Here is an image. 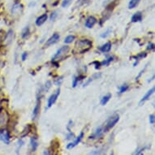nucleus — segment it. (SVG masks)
Segmentation results:
<instances>
[{"label": "nucleus", "instance_id": "2f4dec72", "mask_svg": "<svg viewBox=\"0 0 155 155\" xmlns=\"http://www.w3.org/2000/svg\"><path fill=\"white\" fill-rule=\"evenodd\" d=\"M154 122H155L154 115H149V123H150V124H154Z\"/></svg>", "mask_w": 155, "mask_h": 155}, {"label": "nucleus", "instance_id": "c756f323", "mask_svg": "<svg viewBox=\"0 0 155 155\" xmlns=\"http://www.w3.org/2000/svg\"><path fill=\"white\" fill-rule=\"evenodd\" d=\"M78 82H79V81H78L77 76H75V77L73 78V81H72V87L73 88L76 87V85H77Z\"/></svg>", "mask_w": 155, "mask_h": 155}, {"label": "nucleus", "instance_id": "f3484780", "mask_svg": "<svg viewBox=\"0 0 155 155\" xmlns=\"http://www.w3.org/2000/svg\"><path fill=\"white\" fill-rule=\"evenodd\" d=\"M30 145L32 148V151H36L38 146V143L37 141V138L36 137H32L30 139Z\"/></svg>", "mask_w": 155, "mask_h": 155}, {"label": "nucleus", "instance_id": "6e6552de", "mask_svg": "<svg viewBox=\"0 0 155 155\" xmlns=\"http://www.w3.org/2000/svg\"><path fill=\"white\" fill-rule=\"evenodd\" d=\"M40 110H41V98L37 97V102H36V105H35V107L34 108V111H33V120H34L35 119L37 118L39 113H40Z\"/></svg>", "mask_w": 155, "mask_h": 155}, {"label": "nucleus", "instance_id": "aec40b11", "mask_svg": "<svg viewBox=\"0 0 155 155\" xmlns=\"http://www.w3.org/2000/svg\"><path fill=\"white\" fill-rule=\"evenodd\" d=\"M141 0H130L129 4H128V8L129 9H133L135 8L139 4H140Z\"/></svg>", "mask_w": 155, "mask_h": 155}, {"label": "nucleus", "instance_id": "cd10ccee", "mask_svg": "<svg viewBox=\"0 0 155 155\" xmlns=\"http://www.w3.org/2000/svg\"><path fill=\"white\" fill-rule=\"evenodd\" d=\"M51 87V82L50 81H47L45 84V91H48Z\"/></svg>", "mask_w": 155, "mask_h": 155}, {"label": "nucleus", "instance_id": "393cba45", "mask_svg": "<svg viewBox=\"0 0 155 155\" xmlns=\"http://www.w3.org/2000/svg\"><path fill=\"white\" fill-rule=\"evenodd\" d=\"M146 55H147V54H146L145 52H141V53H139L136 56H135V57L133 58H135L136 60H137V59H141L146 57Z\"/></svg>", "mask_w": 155, "mask_h": 155}, {"label": "nucleus", "instance_id": "9b49d317", "mask_svg": "<svg viewBox=\"0 0 155 155\" xmlns=\"http://www.w3.org/2000/svg\"><path fill=\"white\" fill-rule=\"evenodd\" d=\"M97 23V20L94 16H89L85 20V27L91 29L94 26V24Z\"/></svg>", "mask_w": 155, "mask_h": 155}, {"label": "nucleus", "instance_id": "473e14b6", "mask_svg": "<svg viewBox=\"0 0 155 155\" xmlns=\"http://www.w3.org/2000/svg\"><path fill=\"white\" fill-rule=\"evenodd\" d=\"M111 29H108L106 33H104V34H101V37H102V38H106V37H107L108 36H109V34H110V33H111Z\"/></svg>", "mask_w": 155, "mask_h": 155}, {"label": "nucleus", "instance_id": "ddd939ff", "mask_svg": "<svg viewBox=\"0 0 155 155\" xmlns=\"http://www.w3.org/2000/svg\"><path fill=\"white\" fill-rule=\"evenodd\" d=\"M47 14H43V15H41V16H40L38 17L37 20H36V24H37V26L42 25V24L47 20Z\"/></svg>", "mask_w": 155, "mask_h": 155}, {"label": "nucleus", "instance_id": "f03ea898", "mask_svg": "<svg viewBox=\"0 0 155 155\" xmlns=\"http://www.w3.org/2000/svg\"><path fill=\"white\" fill-rule=\"evenodd\" d=\"M70 51V47L68 46H62L61 48H59L57 51V52L54 54V55L52 58V61H58L59 59H64V56L68 54V52Z\"/></svg>", "mask_w": 155, "mask_h": 155}, {"label": "nucleus", "instance_id": "7c9ffc66", "mask_svg": "<svg viewBox=\"0 0 155 155\" xmlns=\"http://www.w3.org/2000/svg\"><path fill=\"white\" fill-rule=\"evenodd\" d=\"M92 64H95V69H99V68H101V63L100 62H98V61H94V62H93Z\"/></svg>", "mask_w": 155, "mask_h": 155}, {"label": "nucleus", "instance_id": "2eb2a0df", "mask_svg": "<svg viewBox=\"0 0 155 155\" xmlns=\"http://www.w3.org/2000/svg\"><path fill=\"white\" fill-rule=\"evenodd\" d=\"M142 13L141 11H137L132 16H131V22L133 23H136V22H140L142 20Z\"/></svg>", "mask_w": 155, "mask_h": 155}, {"label": "nucleus", "instance_id": "58836bf2", "mask_svg": "<svg viewBox=\"0 0 155 155\" xmlns=\"http://www.w3.org/2000/svg\"><path fill=\"white\" fill-rule=\"evenodd\" d=\"M154 44H149L147 50H154Z\"/></svg>", "mask_w": 155, "mask_h": 155}, {"label": "nucleus", "instance_id": "20e7f679", "mask_svg": "<svg viewBox=\"0 0 155 155\" xmlns=\"http://www.w3.org/2000/svg\"><path fill=\"white\" fill-rule=\"evenodd\" d=\"M8 122V115L7 112L4 110V109H0V130L7 124Z\"/></svg>", "mask_w": 155, "mask_h": 155}, {"label": "nucleus", "instance_id": "4468645a", "mask_svg": "<svg viewBox=\"0 0 155 155\" xmlns=\"http://www.w3.org/2000/svg\"><path fill=\"white\" fill-rule=\"evenodd\" d=\"M14 38V33L13 31L10 29L8 31V33L7 34V37L5 38V44L6 45H10L11 43V41Z\"/></svg>", "mask_w": 155, "mask_h": 155}, {"label": "nucleus", "instance_id": "f8f14e48", "mask_svg": "<svg viewBox=\"0 0 155 155\" xmlns=\"http://www.w3.org/2000/svg\"><path fill=\"white\" fill-rule=\"evenodd\" d=\"M103 132H104V131H103V129H102V127H99V128H98L97 129H96V131H94V133L89 136V139L99 138L100 136H102Z\"/></svg>", "mask_w": 155, "mask_h": 155}, {"label": "nucleus", "instance_id": "c85d7f7f", "mask_svg": "<svg viewBox=\"0 0 155 155\" xmlns=\"http://www.w3.org/2000/svg\"><path fill=\"white\" fill-rule=\"evenodd\" d=\"M57 16H58L57 11H53V12H52V14H51V21H54V20L56 19V17Z\"/></svg>", "mask_w": 155, "mask_h": 155}, {"label": "nucleus", "instance_id": "dca6fc26", "mask_svg": "<svg viewBox=\"0 0 155 155\" xmlns=\"http://www.w3.org/2000/svg\"><path fill=\"white\" fill-rule=\"evenodd\" d=\"M111 42H107V43L104 44L102 46L99 48V50L101 51V52H103V53H106V52H109V51H111Z\"/></svg>", "mask_w": 155, "mask_h": 155}, {"label": "nucleus", "instance_id": "423d86ee", "mask_svg": "<svg viewBox=\"0 0 155 155\" xmlns=\"http://www.w3.org/2000/svg\"><path fill=\"white\" fill-rule=\"evenodd\" d=\"M60 94V89H58L56 90L55 94H53L52 95H51V97L48 99V103H47V107L50 108L52 106V105L54 104V102L57 101L59 96Z\"/></svg>", "mask_w": 155, "mask_h": 155}, {"label": "nucleus", "instance_id": "a878e982", "mask_svg": "<svg viewBox=\"0 0 155 155\" xmlns=\"http://www.w3.org/2000/svg\"><path fill=\"white\" fill-rule=\"evenodd\" d=\"M128 89V84H124L122 85L120 89H119V94H124V92H126Z\"/></svg>", "mask_w": 155, "mask_h": 155}, {"label": "nucleus", "instance_id": "412c9836", "mask_svg": "<svg viewBox=\"0 0 155 155\" xmlns=\"http://www.w3.org/2000/svg\"><path fill=\"white\" fill-rule=\"evenodd\" d=\"M22 7H23V6L21 4H19V3H16V4H14L13 7H12V12L16 13L17 11H20V9H22Z\"/></svg>", "mask_w": 155, "mask_h": 155}, {"label": "nucleus", "instance_id": "a211bd4d", "mask_svg": "<svg viewBox=\"0 0 155 155\" xmlns=\"http://www.w3.org/2000/svg\"><path fill=\"white\" fill-rule=\"evenodd\" d=\"M111 98V94H108L105 95L103 96L101 99V106H105V105H106L108 101H110V99Z\"/></svg>", "mask_w": 155, "mask_h": 155}, {"label": "nucleus", "instance_id": "6ab92c4d", "mask_svg": "<svg viewBox=\"0 0 155 155\" xmlns=\"http://www.w3.org/2000/svg\"><path fill=\"white\" fill-rule=\"evenodd\" d=\"M29 34H30L29 28V26H26V27L23 29L22 33H21V37H22L23 39H26V38L29 36Z\"/></svg>", "mask_w": 155, "mask_h": 155}, {"label": "nucleus", "instance_id": "39448f33", "mask_svg": "<svg viewBox=\"0 0 155 155\" xmlns=\"http://www.w3.org/2000/svg\"><path fill=\"white\" fill-rule=\"evenodd\" d=\"M10 133L7 130L5 129H1L0 130V141L5 143L6 145L10 144Z\"/></svg>", "mask_w": 155, "mask_h": 155}, {"label": "nucleus", "instance_id": "0eeeda50", "mask_svg": "<svg viewBox=\"0 0 155 155\" xmlns=\"http://www.w3.org/2000/svg\"><path fill=\"white\" fill-rule=\"evenodd\" d=\"M59 38H60L59 34L55 33V34H53V35L48 39L47 41L46 42V45H45V46H46V47H48V46H52V45H54V44L57 43L58 41H59Z\"/></svg>", "mask_w": 155, "mask_h": 155}, {"label": "nucleus", "instance_id": "f704fd0d", "mask_svg": "<svg viewBox=\"0 0 155 155\" xmlns=\"http://www.w3.org/2000/svg\"><path fill=\"white\" fill-rule=\"evenodd\" d=\"M62 81H63V77L58 78V80H56L54 83H55V84H56V85H60L61 83H62Z\"/></svg>", "mask_w": 155, "mask_h": 155}, {"label": "nucleus", "instance_id": "5701e85b", "mask_svg": "<svg viewBox=\"0 0 155 155\" xmlns=\"http://www.w3.org/2000/svg\"><path fill=\"white\" fill-rule=\"evenodd\" d=\"M75 36H72V35H70V36H68V37L65 38V40H64V42L67 44H69V43H71L73 41L75 40Z\"/></svg>", "mask_w": 155, "mask_h": 155}, {"label": "nucleus", "instance_id": "e433bc0d", "mask_svg": "<svg viewBox=\"0 0 155 155\" xmlns=\"http://www.w3.org/2000/svg\"><path fill=\"white\" fill-rule=\"evenodd\" d=\"M74 137V134L72 133V132H71V131H69V134H68V136H67V140H70V139L73 138Z\"/></svg>", "mask_w": 155, "mask_h": 155}, {"label": "nucleus", "instance_id": "4be33fe9", "mask_svg": "<svg viewBox=\"0 0 155 155\" xmlns=\"http://www.w3.org/2000/svg\"><path fill=\"white\" fill-rule=\"evenodd\" d=\"M113 59H114V58L113 57H109L108 59H105L104 61H102L101 63V66H108V65L113 61Z\"/></svg>", "mask_w": 155, "mask_h": 155}, {"label": "nucleus", "instance_id": "c9c22d12", "mask_svg": "<svg viewBox=\"0 0 155 155\" xmlns=\"http://www.w3.org/2000/svg\"><path fill=\"white\" fill-rule=\"evenodd\" d=\"M28 57V53L27 52H24L23 54H22V56H21V59H22V61H25L26 60V59Z\"/></svg>", "mask_w": 155, "mask_h": 155}, {"label": "nucleus", "instance_id": "4c0bfd02", "mask_svg": "<svg viewBox=\"0 0 155 155\" xmlns=\"http://www.w3.org/2000/svg\"><path fill=\"white\" fill-rule=\"evenodd\" d=\"M145 68H146V67H145ZM145 69H143V70H141V71H140V73H139L138 76H137L136 77V81H137V80H139V78L141 76V75L143 74V72L145 71Z\"/></svg>", "mask_w": 155, "mask_h": 155}, {"label": "nucleus", "instance_id": "7ed1b4c3", "mask_svg": "<svg viewBox=\"0 0 155 155\" xmlns=\"http://www.w3.org/2000/svg\"><path fill=\"white\" fill-rule=\"evenodd\" d=\"M119 120V115H117V114L111 116V117L106 121V123L103 131H109L110 129H111L112 128H114V126L118 123Z\"/></svg>", "mask_w": 155, "mask_h": 155}, {"label": "nucleus", "instance_id": "bb28decb", "mask_svg": "<svg viewBox=\"0 0 155 155\" xmlns=\"http://www.w3.org/2000/svg\"><path fill=\"white\" fill-rule=\"evenodd\" d=\"M71 2H72V0H64L63 3H62V7H68V6L71 4Z\"/></svg>", "mask_w": 155, "mask_h": 155}, {"label": "nucleus", "instance_id": "f257e3e1", "mask_svg": "<svg viewBox=\"0 0 155 155\" xmlns=\"http://www.w3.org/2000/svg\"><path fill=\"white\" fill-rule=\"evenodd\" d=\"M92 47V41L88 39H82L76 42L75 51L79 54H84Z\"/></svg>", "mask_w": 155, "mask_h": 155}, {"label": "nucleus", "instance_id": "1a4fd4ad", "mask_svg": "<svg viewBox=\"0 0 155 155\" xmlns=\"http://www.w3.org/2000/svg\"><path fill=\"white\" fill-rule=\"evenodd\" d=\"M83 136H84V132L81 131L80 136H79L78 137H76V139L75 140L74 142H71V143L68 144V145H67V149H73L74 147H76V145L81 141V140L83 138Z\"/></svg>", "mask_w": 155, "mask_h": 155}, {"label": "nucleus", "instance_id": "9d476101", "mask_svg": "<svg viewBox=\"0 0 155 155\" xmlns=\"http://www.w3.org/2000/svg\"><path fill=\"white\" fill-rule=\"evenodd\" d=\"M154 89H155V88L153 87L151 89H149L148 92H146V94L143 96V98L141 99V101H140V102H139L140 106H142V104H143L144 102H145L147 100H149V98H150V97H151V95L154 93Z\"/></svg>", "mask_w": 155, "mask_h": 155}, {"label": "nucleus", "instance_id": "ea45409f", "mask_svg": "<svg viewBox=\"0 0 155 155\" xmlns=\"http://www.w3.org/2000/svg\"><path fill=\"white\" fill-rule=\"evenodd\" d=\"M1 38H2V36H1V34H0V41H1Z\"/></svg>", "mask_w": 155, "mask_h": 155}, {"label": "nucleus", "instance_id": "72a5a7b5", "mask_svg": "<svg viewBox=\"0 0 155 155\" xmlns=\"http://www.w3.org/2000/svg\"><path fill=\"white\" fill-rule=\"evenodd\" d=\"M24 145V141H22V140H20L19 141H18V148H17V154H18V151H19V149L20 148H21L22 146Z\"/></svg>", "mask_w": 155, "mask_h": 155}, {"label": "nucleus", "instance_id": "b1692460", "mask_svg": "<svg viewBox=\"0 0 155 155\" xmlns=\"http://www.w3.org/2000/svg\"><path fill=\"white\" fill-rule=\"evenodd\" d=\"M31 131V125H27L26 126V128H24V133H23V135H22V137H24L25 136H27L29 133V131Z\"/></svg>", "mask_w": 155, "mask_h": 155}]
</instances>
